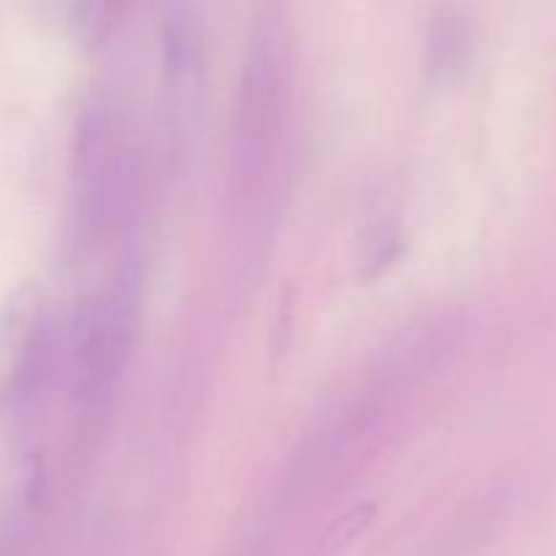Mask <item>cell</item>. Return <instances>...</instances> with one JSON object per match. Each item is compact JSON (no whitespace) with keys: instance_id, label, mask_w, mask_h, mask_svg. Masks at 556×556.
Masks as SVG:
<instances>
[{"instance_id":"obj_1","label":"cell","mask_w":556,"mask_h":556,"mask_svg":"<svg viewBox=\"0 0 556 556\" xmlns=\"http://www.w3.org/2000/svg\"><path fill=\"white\" fill-rule=\"evenodd\" d=\"M288 103V41L282 25L261 22L244 52L231 119V185L239 199L264 188L275 163Z\"/></svg>"},{"instance_id":"obj_2","label":"cell","mask_w":556,"mask_h":556,"mask_svg":"<svg viewBox=\"0 0 556 556\" xmlns=\"http://www.w3.org/2000/svg\"><path fill=\"white\" fill-rule=\"evenodd\" d=\"M76 217L87 239L109 237L123 217L134 177L128 125L109 103H92L76 141Z\"/></svg>"},{"instance_id":"obj_3","label":"cell","mask_w":556,"mask_h":556,"mask_svg":"<svg viewBox=\"0 0 556 556\" xmlns=\"http://www.w3.org/2000/svg\"><path fill=\"white\" fill-rule=\"evenodd\" d=\"M139 320V275L125 269L106 296L85 304L76 324V394L87 410L109 405L119 383Z\"/></svg>"},{"instance_id":"obj_4","label":"cell","mask_w":556,"mask_h":556,"mask_svg":"<svg viewBox=\"0 0 556 556\" xmlns=\"http://www.w3.org/2000/svg\"><path fill=\"white\" fill-rule=\"evenodd\" d=\"M43 313L30 288H22L0 313V400L25 389L43 358Z\"/></svg>"},{"instance_id":"obj_5","label":"cell","mask_w":556,"mask_h":556,"mask_svg":"<svg viewBox=\"0 0 556 556\" xmlns=\"http://www.w3.org/2000/svg\"><path fill=\"white\" fill-rule=\"evenodd\" d=\"M476 54V25L459 9H443L432 22L427 43V63L440 81H454L470 68Z\"/></svg>"}]
</instances>
